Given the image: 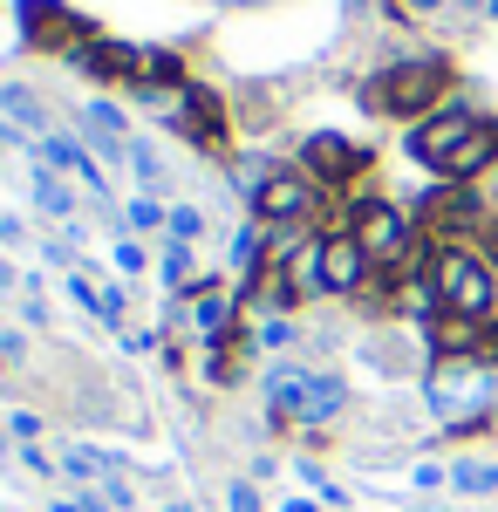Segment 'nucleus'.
I'll return each mask as SVG.
<instances>
[{"label": "nucleus", "instance_id": "22", "mask_svg": "<svg viewBox=\"0 0 498 512\" xmlns=\"http://www.w3.org/2000/svg\"><path fill=\"white\" fill-rule=\"evenodd\" d=\"M164 274H171V280H192V246H171V253H164Z\"/></svg>", "mask_w": 498, "mask_h": 512}, {"label": "nucleus", "instance_id": "18", "mask_svg": "<svg viewBox=\"0 0 498 512\" xmlns=\"http://www.w3.org/2000/svg\"><path fill=\"white\" fill-rule=\"evenodd\" d=\"M130 226H137V233H157V226H164V205H157V198H137V205H130Z\"/></svg>", "mask_w": 498, "mask_h": 512}, {"label": "nucleus", "instance_id": "5", "mask_svg": "<svg viewBox=\"0 0 498 512\" xmlns=\"http://www.w3.org/2000/svg\"><path fill=\"white\" fill-rule=\"evenodd\" d=\"M355 239H362V253H369V267H396L403 253H410V219L383 205V198H369L362 212H355Z\"/></svg>", "mask_w": 498, "mask_h": 512}, {"label": "nucleus", "instance_id": "21", "mask_svg": "<svg viewBox=\"0 0 498 512\" xmlns=\"http://www.w3.org/2000/svg\"><path fill=\"white\" fill-rule=\"evenodd\" d=\"M62 465H69V472H76V478H103V472H110V465H103V458H89V451H69Z\"/></svg>", "mask_w": 498, "mask_h": 512}, {"label": "nucleus", "instance_id": "2", "mask_svg": "<svg viewBox=\"0 0 498 512\" xmlns=\"http://www.w3.org/2000/svg\"><path fill=\"white\" fill-rule=\"evenodd\" d=\"M451 89V69L444 62H396V69H383V76L369 82V110H383V117H423L437 96Z\"/></svg>", "mask_w": 498, "mask_h": 512}, {"label": "nucleus", "instance_id": "27", "mask_svg": "<svg viewBox=\"0 0 498 512\" xmlns=\"http://www.w3.org/2000/svg\"><path fill=\"white\" fill-rule=\"evenodd\" d=\"M492 198H498V164H492Z\"/></svg>", "mask_w": 498, "mask_h": 512}, {"label": "nucleus", "instance_id": "24", "mask_svg": "<svg viewBox=\"0 0 498 512\" xmlns=\"http://www.w3.org/2000/svg\"><path fill=\"white\" fill-rule=\"evenodd\" d=\"M0 362H21V335H7V328H0Z\"/></svg>", "mask_w": 498, "mask_h": 512}, {"label": "nucleus", "instance_id": "13", "mask_svg": "<svg viewBox=\"0 0 498 512\" xmlns=\"http://www.w3.org/2000/svg\"><path fill=\"white\" fill-rule=\"evenodd\" d=\"M342 403H348V390L335 383V376H314V390H307V403H301V424H328V417H342Z\"/></svg>", "mask_w": 498, "mask_h": 512}, {"label": "nucleus", "instance_id": "9", "mask_svg": "<svg viewBox=\"0 0 498 512\" xmlns=\"http://www.w3.org/2000/svg\"><path fill=\"white\" fill-rule=\"evenodd\" d=\"M41 158H48V171H76L82 185H89V192L103 198V171H96V158L82 151L76 137H41Z\"/></svg>", "mask_w": 498, "mask_h": 512}, {"label": "nucleus", "instance_id": "26", "mask_svg": "<svg viewBox=\"0 0 498 512\" xmlns=\"http://www.w3.org/2000/svg\"><path fill=\"white\" fill-rule=\"evenodd\" d=\"M403 7H417V14H430V7H444V0H403Z\"/></svg>", "mask_w": 498, "mask_h": 512}, {"label": "nucleus", "instance_id": "8", "mask_svg": "<svg viewBox=\"0 0 498 512\" xmlns=\"http://www.w3.org/2000/svg\"><path fill=\"white\" fill-rule=\"evenodd\" d=\"M307 390H314V369H294V362H280L267 376V410L273 417H301Z\"/></svg>", "mask_w": 498, "mask_h": 512}, {"label": "nucleus", "instance_id": "29", "mask_svg": "<svg viewBox=\"0 0 498 512\" xmlns=\"http://www.w3.org/2000/svg\"><path fill=\"white\" fill-rule=\"evenodd\" d=\"M492 267H498V239H492Z\"/></svg>", "mask_w": 498, "mask_h": 512}, {"label": "nucleus", "instance_id": "11", "mask_svg": "<svg viewBox=\"0 0 498 512\" xmlns=\"http://www.w3.org/2000/svg\"><path fill=\"white\" fill-rule=\"evenodd\" d=\"M307 164H314L321 178H348V171H362V151L342 144V137H314V144H307Z\"/></svg>", "mask_w": 498, "mask_h": 512}, {"label": "nucleus", "instance_id": "25", "mask_svg": "<svg viewBox=\"0 0 498 512\" xmlns=\"http://www.w3.org/2000/svg\"><path fill=\"white\" fill-rule=\"evenodd\" d=\"M55 512H96V499H62Z\"/></svg>", "mask_w": 498, "mask_h": 512}, {"label": "nucleus", "instance_id": "10", "mask_svg": "<svg viewBox=\"0 0 498 512\" xmlns=\"http://www.w3.org/2000/svg\"><path fill=\"white\" fill-rule=\"evenodd\" d=\"M82 130H89V144H96L103 158H116V151L130 158V137H123V110H116V103H89V110H82Z\"/></svg>", "mask_w": 498, "mask_h": 512}, {"label": "nucleus", "instance_id": "17", "mask_svg": "<svg viewBox=\"0 0 498 512\" xmlns=\"http://www.w3.org/2000/svg\"><path fill=\"white\" fill-rule=\"evenodd\" d=\"M451 485H458V492H498V465H458Z\"/></svg>", "mask_w": 498, "mask_h": 512}, {"label": "nucleus", "instance_id": "30", "mask_svg": "<svg viewBox=\"0 0 498 512\" xmlns=\"http://www.w3.org/2000/svg\"><path fill=\"white\" fill-rule=\"evenodd\" d=\"M287 512H314V506H287Z\"/></svg>", "mask_w": 498, "mask_h": 512}, {"label": "nucleus", "instance_id": "20", "mask_svg": "<svg viewBox=\"0 0 498 512\" xmlns=\"http://www.w3.org/2000/svg\"><path fill=\"white\" fill-rule=\"evenodd\" d=\"M198 226H205V219H198L192 205H185V212H171V239H178V246H192V239H198Z\"/></svg>", "mask_w": 498, "mask_h": 512}, {"label": "nucleus", "instance_id": "15", "mask_svg": "<svg viewBox=\"0 0 498 512\" xmlns=\"http://www.w3.org/2000/svg\"><path fill=\"white\" fill-rule=\"evenodd\" d=\"M226 315H232V301H226V294H212V287L192 301V328H198V335H226Z\"/></svg>", "mask_w": 498, "mask_h": 512}, {"label": "nucleus", "instance_id": "6", "mask_svg": "<svg viewBox=\"0 0 498 512\" xmlns=\"http://www.w3.org/2000/svg\"><path fill=\"white\" fill-rule=\"evenodd\" d=\"M362 274H369V253H362V239H355V233L321 239V287H328V294H355Z\"/></svg>", "mask_w": 498, "mask_h": 512}, {"label": "nucleus", "instance_id": "14", "mask_svg": "<svg viewBox=\"0 0 498 512\" xmlns=\"http://www.w3.org/2000/svg\"><path fill=\"white\" fill-rule=\"evenodd\" d=\"M35 198L48 219H69L76 212V198H69V185H62V171H35Z\"/></svg>", "mask_w": 498, "mask_h": 512}, {"label": "nucleus", "instance_id": "28", "mask_svg": "<svg viewBox=\"0 0 498 512\" xmlns=\"http://www.w3.org/2000/svg\"><path fill=\"white\" fill-rule=\"evenodd\" d=\"M464 7H492V0H464Z\"/></svg>", "mask_w": 498, "mask_h": 512}, {"label": "nucleus", "instance_id": "19", "mask_svg": "<svg viewBox=\"0 0 498 512\" xmlns=\"http://www.w3.org/2000/svg\"><path fill=\"white\" fill-rule=\"evenodd\" d=\"M130 164H137V178H144V185H164V164H157V151L130 144Z\"/></svg>", "mask_w": 498, "mask_h": 512}, {"label": "nucleus", "instance_id": "3", "mask_svg": "<svg viewBox=\"0 0 498 512\" xmlns=\"http://www.w3.org/2000/svg\"><path fill=\"white\" fill-rule=\"evenodd\" d=\"M485 403H492V376H485L478 362H451V369L430 376V410H437L444 424H478Z\"/></svg>", "mask_w": 498, "mask_h": 512}, {"label": "nucleus", "instance_id": "4", "mask_svg": "<svg viewBox=\"0 0 498 512\" xmlns=\"http://www.w3.org/2000/svg\"><path fill=\"white\" fill-rule=\"evenodd\" d=\"M471 130H478L471 110H437V117H423L417 130H410V158L430 164V171H451V158L471 144Z\"/></svg>", "mask_w": 498, "mask_h": 512}, {"label": "nucleus", "instance_id": "7", "mask_svg": "<svg viewBox=\"0 0 498 512\" xmlns=\"http://www.w3.org/2000/svg\"><path fill=\"white\" fill-rule=\"evenodd\" d=\"M253 205H260V219H301L307 205H314V185L294 178V171H267L260 192H253Z\"/></svg>", "mask_w": 498, "mask_h": 512}, {"label": "nucleus", "instance_id": "23", "mask_svg": "<svg viewBox=\"0 0 498 512\" xmlns=\"http://www.w3.org/2000/svg\"><path fill=\"white\" fill-rule=\"evenodd\" d=\"M232 512H260V492L253 485H232Z\"/></svg>", "mask_w": 498, "mask_h": 512}, {"label": "nucleus", "instance_id": "16", "mask_svg": "<svg viewBox=\"0 0 498 512\" xmlns=\"http://www.w3.org/2000/svg\"><path fill=\"white\" fill-rule=\"evenodd\" d=\"M0 110H7L14 123H28V130H41V123H48V117H41V103L21 89V82H7V89H0Z\"/></svg>", "mask_w": 498, "mask_h": 512}, {"label": "nucleus", "instance_id": "1", "mask_svg": "<svg viewBox=\"0 0 498 512\" xmlns=\"http://www.w3.org/2000/svg\"><path fill=\"white\" fill-rule=\"evenodd\" d=\"M437 301H444V315L458 321H492L498 315V267L492 260H478V253H464V246H444L437 253Z\"/></svg>", "mask_w": 498, "mask_h": 512}, {"label": "nucleus", "instance_id": "12", "mask_svg": "<svg viewBox=\"0 0 498 512\" xmlns=\"http://www.w3.org/2000/svg\"><path fill=\"white\" fill-rule=\"evenodd\" d=\"M21 21L35 28V41H69V35H82L76 21L55 7V0H21Z\"/></svg>", "mask_w": 498, "mask_h": 512}]
</instances>
